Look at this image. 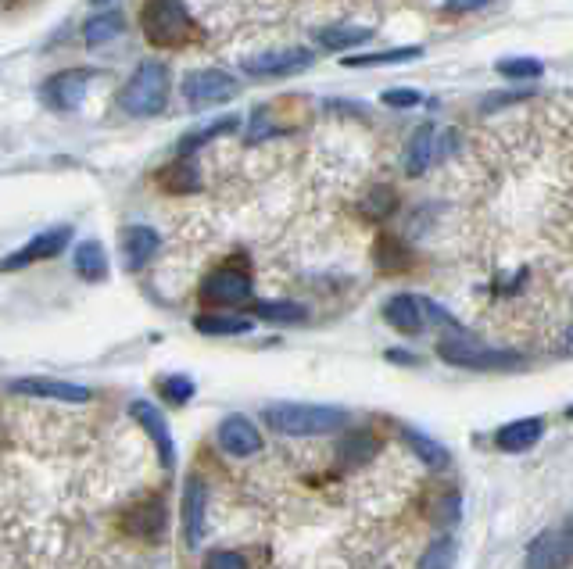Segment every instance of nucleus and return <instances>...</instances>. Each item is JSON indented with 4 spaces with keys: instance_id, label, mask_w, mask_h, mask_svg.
Wrapping results in <instances>:
<instances>
[{
    "instance_id": "1",
    "label": "nucleus",
    "mask_w": 573,
    "mask_h": 569,
    "mask_svg": "<svg viewBox=\"0 0 573 569\" xmlns=\"http://www.w3.org/2000/svg\"><path fill=\"white\" fill-rule=\"evenodd\" d=\"M269 426L283 437H323L348 426V412L334 405H301V401H280L262 412Z\"/></svg>"
},
{
    "instance_id": "2",
    "label": "nucleus",
    "mask_w": 573,
    "mask_h": 569,
    "mask_svg": "<svg viewBox=\"0 0 573 569\" xmlns=\"http://www.w3.org/2000/svg\"><path fill=\"white\" fill-rule=\"evenodd\" d=\"M437 355H441V362H448V366L477 369V373H509V369H520L523 362H527L520 351L480 344V340L470 337L466 330H452L448 337L437 340Z\"/></svg>"
},
{
    "instance_id": "3",
    "label": "nucleus",
    "mask_w": 573,
    "mask_h": 569,
    "mask_svg": "<svg viewBox=\"0 0 573 569\" xmlns=\"http://www.w3.org/2000/svg\"><path fill=\"white\" fill-rule=\"evenodd\" d=\"M140 29H144L151 47H165V51L190 47L197 36L194 18H190L183 0H144V8H140Z\"/></svg>"
},
{
    "instance_id": "4",
    "label": "nucleus",
    "mask_w": 573,
    "mask_h": 569,
    "mask_svg": "<svg viewBox=\"0 0 573 569\" xmlns=\"http://www.w3.org/2000/svg\"><path fill=\"white\" fill-rule=\"evenodd\" d=\"M165 104H169V68L154 58L140 61L133 68V76L122 83L119 108L126 115H137V119H154L165 111Z\"/></svg>"
},
{
    "instance_id": "5",
    "label": "nucleus",
    "mask_w": 573,
    "mask_h": 569,
    "mask_svg": "<svg viewBox=\"0 0 573 569\" xmlns=\"http://www.w3.org/2000/svg\"><path fill=\"white\" fill-rule=\"evenodd\" d=\"M255 287H251V272L240 269V265H219L212 269L201 280V290L197 298L201 305H212V308H237V305H248Z\"/></svg>"
},
{
    "instance_id": "6",
    "label": "nucleus",
    "mask_w": 573,
    "mask_h": 569,
    "mask_svg": "<svg viewBox=\"0 0 573 569\" xmlns=\"http://www.w3.org/2000/svg\"><path fill=\"white\" fill-rule=\"evenodd\" d=\"M312 65H316V54L308 51V47H273V51L248 54V58L240 61V68L251 79H287Z\"/></svg>"
},
{
    "instance_id": "7",
    "label": "nucleus",
    "mask_w": 573,
    "mask_h": 569,
    "mask_svg": "<svg viewBox=\"0 0 573 569\" xmlns=\"http://www.w3.org/2000/svg\"><path fill=\"white\" fill-rule=\"evenodd\" d=\"M183 97L194 108H208V104H226L240 94V79L223 72V68H197L183 76Z\"/></svg>"
},
{
    "instance_id": "8",
    "label": "nucleus",
    "mask_w": 573,
    "mask_h": 569,
    "mask_svg": "<svg viewBox=\"0 0 573 569\" xmlns=\"http://www.w3.org/2000/svg\"><path fill=\"white\" fill-rule=\"evenodd\" d=\"M65 247H72V226H51V230L36 233V237L18 247V251H11L8 258H0V272H18V269H26V265L58 258Z\"/></svg>"
},
{
    "instance_id": "9",
    "label": "nucleus",
    "mask_w": 573,
    "mask_h": 569,
    "mask_svg": "<svg viewBox=\"0 0 573 569\" xmlns=\"http://www.w3.org/2000/svg\"><path fill=\"white\" fill-rule=\"evenodd\" d=\"M90 79H94L90 68H69V72H58V76H51L47 83H43V90H40L43 104L54 108V111H61V115H69V111H76L79 104H83Z\"/></svg>"
},
{
    "instance_id": "10",
    "label": "nucleus",
    "mask_w": 573,
    "mask_h": 569,
    "mask_svg": "<svg viewBox=\"0 0 573 569\" xmlns=\"http://www.w3.org/2000/svg\"><path fill=\"white\" fill-rule=\"evenodd\" d=\"M573 562V534L566 527L541 530L527 548V569H566Z\"/></svg>"
},
{
    "instance_id": "11",
    "label": "nucleus",
    "mask_w": 573,
    "mask_h": 569,
    "mask_svg": "<svg viewBox=\"0 0 573 569\" xmlns=\"http://www.w3.org/2000/svg\"><path fill=\"white\" fill-rule=\"evenodd\" d=\"M129 416L137 419L140 430H144V434L154 441V448H158V459H162V466H165V469L176 466V441H172V430H169V423H165L162 412H158V408H154L151 401L137 398L133 405H129Z\"/></svg>"
},
{
    "instance_id": "12",
    "label": "nucleus",
    "mask_w": 573,
    "mask_h": 569,
    "mask_svg": "<svg viewBox=\"0 0 573 569\" xmlns=\"http://www.w3.org/2000/svg\"><path fill=\"white\" fill-rule=\"evenodd\" d=\"M11 394H26V398H43V401H65V405H83L90 401V391L69 380H47V376H26V380H11Z\"/></svg>"
},
{
    "instance_id": "13",
    "label": "nucleus",
    "mask_w": 573,
    "mask_h": 569,
    "mask_svg": "<svg viewBox=\"0 0 573 569\" xmlns=\"http://www.w3.org/2000/svg\"><path fill=\"white\" fill-rule=\"evenodd\" d=\"M219 448L233 459H251L255 451H262V434L248 416H226L219 423Z\"/></svg>"
},
{
    "instance_id": "14",
    "label": "nucleus",
    "mask_w": 573,
    "mask_h": 569,
    "mask_svg": "<svg viewBox=\"0 0 573 569\" xmlns=\"http://www.w3.org/2000/svg\"><path fill=\"white\" fill-rule=\"evenodd\" d=\"M119 247H122V265L126 272H140L162 247V237L151 230V226H126L119 233Z\"/></svg>"
},
{
    "instance_id": "15",
    "label": "nucleus",
    "mask_w": 573,
    "mask_h": 569,
    "mask_svg": "<svg viewBox=\"0 0 573 569\" xmlns=\"http://www.w3.org/2000/svg\"><path fill=\"white\" fill-rule=\"evenodd\" d=\"M205 505H208V487L201 476H190L187 491H183V537L190 548L205 541Z\"/></svg>"
},
{
    "instance_id": "16",
    "label": "nucleus",
    "mask_w": 573,
    "mask_h": 569,
    "mask_svg": "<svg viewBox=\"0 0 573 569\" xmlns=\"http://www.w3.org/2000/svg\"><path fill=\"white\" fill-rule=\"evenodd\" d=\"M545 434V423L538 416H527V419H513L495 430V448L505 451V455H520V451H531L534 444L541 441Z\"/></svg>"
},
{
    "instance_id": "17",
    "label": "nucleus",
    "mask_w": 573,
    "mask_h": 569,
    "mask_svg": "<svg viewBox=\"0 0 573 569\" xmlns=\"http://www.w3.org/2000/svg\"><path fill=\"white\" fill-rule=\"evenodd\" d=\"M384 319L387 326H394L405 337H420L427 330V319H423V305L416 294H394L391 301L384 305Z\"/></svg>"
},
{
    "instance_id": "18",
    "label": "nucleus",
    "mask_w": 573,
    "mask_h": 569,
    "mask_svg": "<svg viewBox=\"0 0 573 569\" xmlns=\"http://www.w3.org/2000/svg\"><path fill=\"white\" fill-rule=\"evenodd\" d=\"M437 129L434 126H420L416 133L409 136V144H405V154H402V169H405V176H423V172L434 165V158H437Z\"/></svg>"
},
{
    "instance_id": "19",
    "label": "nucleus",
    "mask_w": 573,
    "mask_h": 569,
    "mask_svg": "<svg viewBox=\"0 0 573 569\" xmlns=\"http://www.w3.org/2000/svg\"><path fill=\"white\" fill-rule=\"evenodd\" d=\"M165 527H169V512H165V505L158 502V498L137 505V509L126 516V534L144 537V541H158Z\"/></svg>"
},
{
    "instance_id": "20",
    "label": "nucleus",
    "mask_w": 573,
    "mask_h": 569,
    "mask_svg": "<svg viewBox=\"0 0 573 569\" xmlns=\"http://www.w3.org/2000/svg\"><path fill=\"white\" fill-rule=\"evenodd\" d=\"M72 265H76L79 280L86 283H101L108 280V255L97 240H79L76 251H72Z\"/></svg>"
},
{
    "instance_id": "21",
    "label": "nucleus",
    "mask_w": 573,
    "mask_h": 569,
    "mask_svg": "<svg viewBox=\"0 0 573 569\" xmlns=\"http://www.w3.org/2000/svg\"><path fill=\"white\" fill-rule=\"evenodd\" d=\"M251 312H255L262 323H273V326H301V323H308V308L298 305V301L258 298V301H251Z\"/></svg>"
},
{
    "instance_id": "22",
    "label": "nucleus",
    "mask_w": 573,
    "mask_h": 569,
    "mask_svg": "<svg viewBox=\"0 0 573 569\" xmlns=\"http://www.w3.org/2000/svg\"><path fill=\"white\" fill-rule=\"evenodd\" d=\"M402 441L412 448V455L423 462V466L430 469H448V448L441 441H434V437H427L423 430H416V426H402Z\"/></svg>"
},
{
    "instance_id": "23",
    "label": "nucleus",
    "mask_w": 573,
    "mask_h": 569,
    "mask_svg": "<svg viewBox=\"0 0 573 569\" xmlns=\"http://www.w3.org/2000/svg\"><path fill=\"white\" fill-rule=\"evenodd\" d=\"M287 129H291V122L280 115V101L258 104L248 119V140L251 144H262V140H269L276 133H287Z\"/></svg>"
},
{
    "instance_id": "24",
    "label": "nucleus",
    "mask_w": 573,
    "mask_h": 569,
    "mask_svg": "<svg viewBox=\"0 0 573 569\" xmlns=\"http://www.w3.org/2000/svg\"><path fill=\"white\" fill-rule=\"evenodd\" d=\"M423 47H391V51H373V54H348L341 58L344 68H377V65H405V61H420Z\"/></svg>"
},
{
    "instance_id": "25",
    "label": "nucleus",
    "mask_w": 573,
    "mask_h": 569,
    "mask_svg": "<svg viewBox=\"0 0 573 569\" xmlns=\"http://www.w3.org/2000/svg\"><path fill=\"white\" fill-rule=\"evenodd\" d=\"M373 40V29L366 26H326L316 33V43L323 51H348V47H362Z\"/></svg>"
},
{
    "instance_id": "26",
    "label": "nucleus",
    "mask_w": 573,
    "mask_h": 569,
    "mask_svg": "<svg viewBox=\"0 0 573 569\" xmlns=\"http://www.w3.org/2000/svg\"><path fill=\"white\" fill-rule=\"evenodd\" d=\"M194 330L205 333V337H244V333H251V319H244V315H197L194 319Z\"/></svg>"
},
{
    "instance_id": "27",
    "label": "nucleus",
    "mask_w": 573,
    "mask_h": 569,
    "mask_svg": "<svg viewBox=\"0 0 573 569\" xmlns=\"http://www.w3.org/2000/svg\"><path fill=\"white\" fill-rule=\"evenodd\" d=\"M122 29H126V18H122L119 11L94 15V18H86L83 43H86V47H104V43H112L115 36H122Z\"/></svg>"
},
{
    "instance_id": "28",
    "label": "nucleus",
    "mask_w": 573,
    "mask_h": 569,
    "mask_svg": "<svg viewBox=\"0 0 573 569\" xmlns=\"http://www.w3.org/2000/svg\"><path fill=\"white\" fill-rule=\"evenodd\" d=\"M237 126H240L237 115H223V119H215V122H208V126H201V129H194V133L183 136L180 144H176V151H180V154H197L205 144H212L215 136L233 133Z\"/></svg>"
},
{
    "instance_id": "29",
    "label": "nucleus",
    "mask_w": 573,
    "mask_h": 569,
    "mask_svg": "<svg viewBox=\"0 0 573 569\" xmlns=\"http://www.w3.org/2000/svg\"><path fill=\"white\" fill-rule=\"evenodd\" d=\"M158 183H162L165 190H172V194H194L197 169L187 162V158H176V162H169L162 172H158Z\"/></svg>"
},
{
    "instance_id": "30",
    "label": "nucleus",
    "mask_w": 573,
    "mask_h": 569,
    "mask_svg": "<svg viewBox=\"0 0 573 569\" xmlns=\"http://www.w3.org/2000/svg\"><path fill=\"white\" fill-rule=\"evenodd\" d=\"M498 76H505L509 83H534L545 76V65L538 58H502L495 65Z\"/></svg>"
},
{
    "instance_id": "31",
    "label": "nucleus",
    "mask_w": 573,
    "mask_h": 569,
    "mask_svg": "<svg viewBox=\"0 0 573 569\" xmlns=\"http://www.w3.org/2000/svg\"><path fill=\"white\" fill-rule=\"evenodd\" d=\"M455 559H459V544L455 537H437L420 559V569H455Z\"/></svg>"
},
{
    "instance_id": "32",
    "label": "nucleus",
    "mask_w": 573,
    "mask_h": 569,
    "mask_svg": "<svg viewBox=\"0 0 573 569\" xmlns=\"http://www.w3.org/2000/svg\"><path fill=\"white\" fill-rule=\"evenodd\" d=\"M158 387H162V394H165V401H172V405H187L190 398H194V380H190V376H183V373H172V376H165L162 383H158Z\"/></svg>"
},
{
    "instance_id": "33",
    "label": "nucleus",
    "mask_w": 573,
    "mask_h": 569,
    "mask_svg": "<svg viewBox=\"0 0 573 569\" xmlns=\"http://www.w3.org/2000/svg\"><path fill=\"white\" fill-rule=\"evenodd\" d=\"M380 101L387 104V108H416V104H423V94L420 90H412V86H394V90H384L380 94Z\"/></svg>"
},
{
    "instance_id": "34",
    "label": "nucleus",
    "mask_w": 573,
    "mask_h": 569,
    "mask_svg": "<svg viewBox=\"0 0 573 569\" xmlns=\"http://www.w3.org/2000/svg\"><path fill=\"white\" fill-rule=\"evenodd\" d=\"M201 569H248V559L240 552H230V548H215V552L205 555Z\"/></svg>"
},
{
    "instance_id": "35",
    "label": "nucleus",
    "mask_w": 573,
    "mask_h": 569,
    "mask_svg": "<svg viewBox=\"0 0 573 569\" xmlns=\"http://www.w3.org/2000/svg\"><path fill=\"white\" fill-rule=\"evenodd\" d=\"M373 451H377V441H373L369 434H351L348 441L341 444L344 459H369Z\"/></svg>"
},
{
    "instance_id": "36",
    "label": "nucleus",
    "mask_w": 573,
    "mask_h": 569,
    "mask_svg": "<svg viewBox=\"0 0 573 569\" xmlns=\"http://www.w3.org/2000/svg\"><path fill=\"white\" fill-rule=\"evenodd\" d=\"M366 208H369V212H373V215H377V219H384V215H387V212H391V208H394V197H391V190H387V187H380L377 194L369 197V204H366Z\"/></svg>"
},
{
    "instance_id": "37",
    "label": "nucleus",
    "mask_w": 573,
    "mask_h": 569,
    "mask_svg": "<svg viewBox=\"0 0 573 569\" xmlns=\"http://www.w3.org/2000/svg\"><path fill=\"white\" fill-rule=\"evenodd\" d=\"M491 0H445V11L448 15H466V11H480L488 8Z\"/></svg>"
},
{
    "instance_id": "38",
    "label": "nucleus",
    "mask_w": 573,
    "mask_h": 569,
    "mask_svg": "<svg viewBox=\"0 0 573 569\" xmlns=\"http://www.w3.org/2000/svg\"><path fill=\"white\" fill-rule=\"evenodd\" d=\"M387 362H398V366H416L420 358L412 355V351H398V348H391V351H387Z\"/></svg>"
},
{
    "instance_id": "39",
    "label": "nucleus",
    "mask_w": 573,
    "mask_h": 569,
    "mask_svg": "<svg viewBox=\"0 0 573 569\" xmlns=\"http://www.w3.org/2000/svg\"><path fill=\"white\" fill-rule=\"evenodd\" d=\"M566 419H573V405H570V408H566Z\"/></svg>"
},
{
    "instance_id": "40",
    "label": "nucleus",
    "mask_w": 573,
    "mask_h": 569,
    "mask_svg": "<svg viewBox=\"0 0 573 569\" xmlns=\"http://www.w3.org/2000/svg\"><path fill=\"white\" fill-rule=\"evenodd\" d=\"M566 530H570V534H573V516H570V523H566Z\"/></svg>"
},
{
    "instance_id": "41",
    "label": "nucleus",
    "mask_w": 573,
    "mask_h": 569,
    "mask_svg": "<svg viewBox=\"0 0 573 569\" xmlns=\"http://www.w3.org/2000/svg\"><path fill=\"white\" fill-rule=\"evenodd\" d=\"M94 4H108V0H94Z\"/></svg>"
}]
</instances>
